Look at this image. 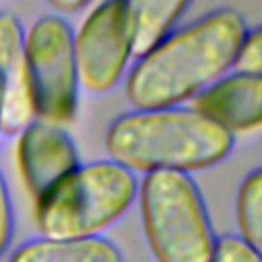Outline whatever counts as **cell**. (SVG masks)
Segmentation results:
<instances>
[{"mask_svg":"<svg viewBox=\"0 0 262 262\" xmlns=\"http://www.w3.org/2000/svg\"><path fill=\"white\" fill-rule=\"evenodd\" d=\"M33 119L25 72V31L12 12L0 10V131L18 135Z\"/></svg>","mask_w":262,"mask_h":262,"instance_id":"cell-9","label":"cell"},{"mask_svg":"<svg viewBox=\"0 0 262 262\" xmlns=\"http://www.w3.org/2000/svg\"><path fill=\"white\" fill-rule=\"evenodd\" d=\"M14 231V209L4 174L0 172V258L6 254Z\"/></svg>","mask_w":262,"mask_h":262,"instance_id":"cell-15","label":"cell"},{"mask_svg":"<svg viewBox=\"0 0 262 262\" xmlns=\"http://www.w3.org/2000/svg\"><path fill=\"white\" fill-rule=\"evenodd\" d=\"M233 137L190 108L133 111L106 131L111 162L133 172H194L221 162Z\"/></svg>","mask_w":262,"mask_h":262,"instance_id":"cell-2","label":"cell"},{"mask_svg":"<svg viewBox=\"0 0 262 262\" xmlns=\"http://www.w3.org/2000/svg\"><path fill=\"white\" fill-rule=\"evenodd\" d=\"M211 262H262L239 237H221L215 242Z\"/></svg>","mask_w":262,"mask_h":262,"instance_id":"cell-14","label":"cell"},{"mask_svg":"<svg viewBox=\"0 0 262 262\" xmlns=\"http://www.w3.org/2000/svg\"><path fill=\"white\" fill-rule=\"evenodd\" d=\"M145 242L158 262H211L215 235L188 174L151 172L139 184Z\"/></svg>","mask_w":262,"mask_h":262,"instance_id":"cell-4","label":"cell"},{"mask_svg":"<svg viewBox=\"0 0 262 262\" xmlns=\"http://www.w3.org/2000/svg\"><path fill=\"white\" fill-rule=\"evenodd\" d=\"M190 111L229 135L262 127V76L235 72L219 78L190 100Z\"/></svg>","mask_w":262,"mask_h":262,"instance_id":"cell-8","label":"cell"},{"mask_svg":"<svg viewBox=\"0 0 262 262\" xmlns=\"http://www.w3.org/2000/svg\"><path fill=\"white\" fill-rule=\"evenodd\" d=\"M49 6L53 10H57V16H59V14H74L78 10H84L88 6V2H84V0H51Z\"/></svg>","mask_w":262,"mask_h":262,"instance_id":"cell-16","label":"cell"},{"mask_svg":"<svg viewBox=\"0 0 262 262\" xmlns=\"http://www.w3.org/2000/svg\"><path fill=\"white\" fill-rule=\"evenodd\" d=\"M131 23V55L141 59L154 51L186 10L184 0H135L127 2Z\"/></svg>","mask_w":262,"mask_h":262,"instance_id":"cell-11","label":"cell"},{"mask_svg":"<svg viewBox=\"0 0 262 262\" xmlns=\"http://www.w3.org/2000/svg\"><path fill=\"white\" fill-rule=\"evenodd\" d=\"M235 221L239 239L262 258V168L242 180L235 196Z\"/></svg>","mask_w":262,"mask_h":262,"instance_id":"cell-12","label":"cell"},{"mask_svg":"<svg viewBox=\"0 0 262 262\" xmlns=\"http://www.w3.org/2000/svg\"><path fill=\"white\" fill-rule=\"evenodd\" d=\"M135 194L137 180L129 170L111 160L84 164L35 201V223L43 237H96Z\"/></svg>","mask_w":262,"mask_h":262,"instance_id":"cell-3","label":"cell"},{"mask_svg":"<svg viewBox=\"0 0 262 262\" xmlns=\"http://www.w3.org/2000/svg\"><path fill=\"white\" fill-rule=\"evenodd\" d=\"M8 262H125L119 248L96 237H33L23 242L8 258Z\"/></svg>","mask_w":262,"mask_h":262,"instance_id":"cell-10","label":"cell"},{"mask_svg":"<svg viewBox=\"0 0 262 262\" xmlns=\"http://www.w3.org/2000/svg\"><path fill=\"white\" fill-rule=\"evenodd\" d=\"M246 33L242 14L229 8L172 33L133 66L125 84L129 104L164 111L192 100L233 68Z\"/></svg>","mask_w":262,"mask_h":262,"instance_id":"cell-1","label":"cell"},{"mask_svg":"<svg viewBox=\"0 0 262 262\" xmlns=\"http://www.w3.org/2000/svg\"><path fill=\"white\" fill-rule=\"evenodd\" d=\"M0 133H2V131H0Z\"/></svg>","mask_w":262,"mask_h":262,"instance_id":"cell-17","label":"cell"},{"mask_svg":"<svg viewBox=\"0 0 262 262\" xmlns=\"http://www.w3.org/2000/svg\"><path fill=\"white\" fill-rule=\"evenodd\" d=\"M235 72L262 76V27L246 33L244 43L233 61Z\"/></svg>","mask_w":262,"mask_h":262,"instance_id":"cell-13","label":"cell"},{"mask_svg":"<svg viewBox=\"0 0 262 262\" xmlns=\"http://www.w3.org/2000/svg\"><path fill=\"white\" fill-rule=\"evenodd\" d=\"M16 162L29 194L39 201L80 166L74 139L63 127L33 119L16 143Z\"/></svg>","mask_w":262,"mask_h":262,"instance_id":"cell-7","label":"cell"},{"mask_svg":"<svg viewBox=\"0 0 262 262\" xmlns=\"http://www.w3.org/2000/svg\"><path fill=\"white\" fill-rule=\"evenodd\" d=\"M74 55L80 86L90 92L111 90L131 57L129 6L121 0L98 2L74 33Z\"/></svg>","mask_w":262,"mask_h":262,"instance_id":"cell-6","label":"cell"},{"mask_svg":"<svg viewBox=\"0 0 262 262\" xmlns=\"http://www.w3.org/2000/svg\"><path fill=\"white\" fill-rule=\"evenodd\" d=\"M25 72L33 117L63 127L78 108L74 31L63 16H39L25 31Z\"/></svg>","mask_w":262,"mask_h":262,"instance_id":"cell-5","label":"cell"}]
</instances>
